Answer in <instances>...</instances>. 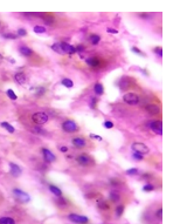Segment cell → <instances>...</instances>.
I'll use <instances>...</instances> for the list:
<instances>
[{"label":"cell","instance_id":"3","mask_svg":"<svg viewBox=\"0 0 173 224\" xmlns=\"http://www.w3.org/2000/svg\"><path fill=\"white\" fill-rule=\"evenodd\" d=\"M13 194H14L15 198H18L20 202H22V203L29 202V195L27 192H25V191H22L20 189H14L13 190Z\"/></svg>","mask_w":173,"mask_h":224},{"label":"cell","instance_id":"2","mask_svg":"<svg viewBox=\"0 0 173 224\" xmlns=\"http://www.w3.org/2000/svg\"><path fill=\"white\" fill-rule=\"evenodd\" d=\"M123 100H124L125 103H128L130 106H134V105H137L139 102V97L134 93H126L124 96H123Z\"/></svg>","mask_w":173,"mask_h":224},{"label":"cell","instance_id":"1","mask_svg":"<svg viewBox=\"0 0 173 224\" xmlns=\"http://www.w3.org/2000/svg\"><path fill=\"white\" fill-rule=\"evenodd\" d=\"M62 128L67 133H75L79 130V126L75 123V121H73V120H67L63 122L62 124Z\"/></svg>","mask_w":173,"mask_h":224},{"label":"cell","instance_id":"31","mask_svg":"<svg viewBox=\"0 0 173 224\" xmlns=\"http://www.w3.org/2000/svg\"><path fill=\"white\" fill-rule=\"evenodd\" d=\"M4 38H6V39H17L18 36H17L15 34H11V33H8V34H4Z\"/></svg>","mask_w":173,"mask_h":224},{"label":"cell","instance_id":"14","mask_svg":"<svg viewBox=\"0 0 173 224\" xmlns=\"http://www.w3.org/2000/svg\"><path fill=\"white\" fill-rule=\"evenodd\" d=\"M146 110L149 111L150 114L156 115V114H158L159 111H160V108H159L158 106H156V105H147V106H146Z\"/></svg>","mask_w":173,"mask_h":224},{"label":"cell","instance_id":"32","mask_svg":"<svg viewBox=\"0 0 173 224\" xmlns=\"http://www.w3.org/2000/svg\"><path fill=\"white\" fill-rule=\"evenodd\" d=\"M32 131L35 133V134H40V135H43L45 134V131H42V129H40V128H33Z\"/></svg>","mask_w":173,"mask_h":224},{"label":"cell","instance_id":"15","mask_svg":"<svg viewBox=\"0 0 173 224\" xmlns=\"http://www.w3.org/2000/svg\"><path fill=\"white\" fill-rule=\"evenodd\" d=\"M73 143H74V146L77 147V148H83L85 146V140L83 137H75L73 140Z\"/></svg>","mask_w":173,"mask_h":224},{"label":"cell","instance_id":"10","mask_svg":"<svg viewBox=\"0 0 173 224\" xmlns=\"http://www.w3.org/2000/svg\"><path fill=\"white\" fill-rule=\"evenodd\" d=\"M42 154H43V158L47 161V162H54L55 161V155L51 152V150H48V149H46V148H43L42 149Z\"/></svg>","mask_w":173,"mask_h":224},{"label":"cell","instance_id":"34","mask_svg":"<svg viewBox=\"0 0 173 224\" xmlns=\"http://www.w3.org/2000/svg\"><path fill=\"white\" fill-rule=\"evenodd\" d=\"M104 127L105 128H112L114 127V123L111 122V121H105L104 122Z\"/></svg>","mask_w":173,"mask_h":224},{"label":"cell","instance_id":"25","mask_svg":"<svg viewBox=\"0 0 173 224\" xmlns=\"http://www.w3.org/2000/svg\"><path fill=\"white\" fill-rule=\"evenodd\" d=\"M123 211H124V207H123V205H118L117 209H116V216L120 217L123 215Z\"/></svg>","mask_w":173,"mask_h":224},{"label":"cell","instance_id":"26","mask_svg":"<svg viewBox=\"0 0 173 224\" xmlns=\"http://www.w3.org/2000/svg\"><path fill=\"white\" fill-rule=\"evenodd\" d=\"M34 32L35 33H45L46 32V27H43V26H35L34 27Z\"/></svg>","mask_w":173,"mask_h":224},{"label":"cell","instance_id":"24","mask_svg":"<svg viewBox=\"0 0 173 224\" xmlns=\"http://www.w3.org/2000/svg\"><path fill=\"white\" fill-rule=\"evenodd\" d=\"M52 48H53V51H55L56 53L62 54V49H61V47H60V44H54V45H52Z\"/></svg>","mask_w":173,"mask_h":224},{"label":"cell","instance_id":"16","mask_svg":"<svg viewBox=\"0 0 173 224\" xmlns=\"http://www.w3.org/2000/svg\"><path fill=\"white\" fill-rule=\"evenodd\" d=\"M94 91L97 95H102L104 93V88H103V85L100 83V82H96L95 83V87H94Z\"/></svg>","mask_w":173,"mask_h":224},{"label":"cell","instance_id":"43","mask_svg":"<svg viewBox=\"0 0 173 224\" xmlns=\"http://www.w3.org/2000/svg\"><path fill=\"white\" fill-rule=\"evenodd\" d=\"M60 150L62 152V153H67V152H68V148H67V147H61Z\"/></svg>","mask_w":173,"mask_h":224},{"label":"cell","instance_id":"28","mask_svg":"<svg viewBox=\"0 0 173 224\" xmlns=\"http://www.w3.org/2000/svg\"><path fill=\"white\" fill-rule=\"evenodd\" d=\"M143 190L144 191H152V190H154V186L152 184H146L143 186Z\"/></svg>","mask_w":173,"mask_h":224},{"label":"cell","instance_id":"37","mask_svg":"<svg viewBox=\"0 0 173 224\" xmlns=\"http://www.w3.org/2000/svg\"><path fill=\"white\" fill-rule=\"evenodd\" d=\"M132 52H134V53H137V54H139V55H144V53L143 52H140L138 48H136V47H132Z\"/></svg>","mask_w":173,"mask_h":224},{"label":"cell","instance_id":"17","mask_svg":"<svg viewBox=\"0 0 173 224\" xmlns=\"http://www.w3.org/2000/svg\"><path fill=\"white\" fill-rule=\"evenodd\" d=\"M86 64L91 67H97L100 66V60L97 58H90V59H86Z\"/></svg>","mask_w":173,"mask_h":224},{"label":"cell","instance_id":"40","mask_svg":"<svg viewBox=\"0 0 173 224\" xmlns=\"http://www.w3.org/2000/svg\"><path fill=\"white\" fill-rule=\"evenodd\" d=\"M75 49H76L77 52H80V53H81L82 51H84V46H83V45H79V46H77Z\"/></svg>","mask_w":173,"mask_h":224},{"label":"cell","instance_id":"13","mask_svg":"<svg viewBox=\"0 0 173 224\" xmlns=\"http://www.w3.org/2000/svg\"><path fill=\"white\" fill-rule=\"evenodd\" d=\"M14 79L20 85H25V83H26V75H25V73H17L15 75H14Z\"/></svg>","mask_w":173,"mask_h":224},{"label":"cell","instance_id":"27","mask_svg":"<svg viewBox=\"0 0 173 224\" xmlns=\"http://www.w3.org/2000/svg\"><path fill=\"white\" fill-rule=\"evenodd\" d=\"M110 198H111V201H114V202H117L119 200V195L117 192H111L110 194Z\"/></svg>","mask_w":173,"mask_h":224},{"label":"cell","instance_id":"8","mask_svg":"<svg viewBox=\"0 0 173 224\" xmlns=\"http://www.w3.org/2000/svg\"><path fill=\"white\" fill-rule=\"evenodd\" d=\"M60 47H61V49H62V53H67V54H74L76 52V49H75V47L74 46H71V45H69V44H67V42H61L60 44Z\"/></svg>","mask_w":173,"mask_h":224},{"label":"cell","instance_id":"39","mask_svg":"<svg viewBox=\"0 0 173 224\" xmlns=\"http://www.w3.org/2000/svg\"><path fill=\"white\" fill-rule=\"evenodd\" d=\"M96 102H97V100H96L95 97H94V99H91V102H90V107H91V108H95V107H96Z\"/></svg>","mask_w":173,"mask_h":224},{"label":"cell","instance_id":"41","mask_svg":"<svg viewBox=\"0 0 173 224\" xmlns=\"http://www.w3.org/2000/svg\"><path fill=\"white\" fill-rule=\"evenodd\" d=\"M157 217H158V218H162V217H163V210H162V209H159V210L157 211Z\"/></svg>","mask_w":173,"mask_h":224},{"label":"cell","instance_id":"45","mask_svg":"<svg viewBox=\"0 0 173 224\" xmlns=\"http://www.w3.org/2000/svg\"><path fill=\"white\" fill-rule=\"evenodd\" d=\"M1 62H3V55L0 54V64H1Z\"/></svg>","mask_w":173,"mask_h":224},{"label":"cell","instance_id":"23","mask_svg":"<svg viewBox=\"0 0 173 224\" xmlns=\"http://www.w3.org/2000/svg\"><path fill=\"white\" fill-rule=\"evenodd\" d=\"M6 94H7V96L11 99V100H17L18 99V96H17V94L12 91V89H7V92H6Z\"/></svg>","mask_w":173,"mask_h":224},{"label":"cell","instance_id":"44","mask_svg":"<svg viewBox=\"0 0 173 224\" xmlns=\"http://www.w3.org/2000/svg\"><path fill=\"white\" fill-rule=\"evenodd\" d=\"M100 207H101V208H103V209H108V208H109V207H106V204H105V203H103V204H102V205H100Z\"/></svg>","mask_w":173,"mask_h":224},{"label":"cell","instance_id":"20","mask_svg":"<svg viewBox=\"0 0 173 224\" xmlns=\"http://www.w3.org/2000/svg\"><path fill=\"white\" fill-rule=\"evenodd\" d=\"M0 124H1V127H4L7 131H9V133H14V127H12L9 123H7V122H1Z\"/></svg>","mask_w":173,"mask_h":224},{"label":"cell","instance_id":"5","mask_svg":"<svg viewBox=\"0 0 173 224\" xmlns=\"http://www.w3.org/2000/svg\"><path fill=\"white\" fill-rule=\"evenodd\" d=\"M132 149L134 153H138V154H146L149 153V148H147L144 143H140V142H134L132 144Z\"/></svg>","mask_w":173,"mask_h":224},{"label":"cell","instance_id":"38","mask_svg":"<svg viewBox=\"0 0 173 224\" xmlns=\"http://www.w3.org/2000/svg\"><path fill=\"white\" fill-rule=\"evenodd\" d=\"M90 137H91V139H96V140H98V141H102V137H101V136L95 135V134H90Z\"/></svg>","mask_w":173,"mask_h":224},{"label":"cell","instance_id":"19","mask_svg":"<svg viewBox=\"0 0 173 224\" xmlns=\"http://www.w3.org/2000/svg\"><path fill=\"white\" fill-rule=\"evenodd\" d=\"M0 224H15V222L9 217H1L0 218Z\"/></svg>","mask_w":173,"mask_h":224},{"label":"cell","instance_id":"6","mask_svg":"<svg viewBox=\"0 0 173 224\" xmlns=\"http://www.w3.org/2000/svg\"><path fill=\"white\" fill-rule=\"evenodd\" d=\"M32 120L38 124H43L48 121V115L46 113H36L32 116Z\"/></svg>","mask_w":173,"mask_h":224},{"label":"cell","instance_id":"33","mask_svg":"<svg viewBox=\"0 0 173 224\" xmlns=\"http://www.w3.org/2000/svg\"><path fill=\"white\" fill-rule=\"evenodd\" d=\"M18 35H20V36H25V35H27V32L25 31L23 28H19V30H18Z\"/></svg>","mask_w":173,"mask_h":224},{"label":"cell","instance_id":"9","mask_svg":"<svg viewBox=\"0 0 173 224\" xmlns=\"http://www.w3.org/2000/svg\"><path fill=\"white\" fill-rule=\"evenodd\" d=\"M150 128H151L154 133H157V134H159V135L163 134V124H162V122H160V121H152V122L150 123Z\"/></svg>","mask_w":173,"mask_h":224},{"label":"cell","instance_id":"7","mask_svg":"<svg viewBox=\"0 0 173 224\" xmlns=\"http://www.w3.org/2000/svg\"><path fill=\"white\" fill-rule=\"evenodd\" d=\"M76 160H77V162H79L81 166H83V167H88V166H90V164L92 163L91 157L88 156V155H85V154H82V155L77 156Z\"/></svg>","mask_w":173,"mask_h":224},{"label":"cell","instance_id":"12","mask_svg":"<svg viewBox=\"0 0 173 224\" xmlns=\"http://www.w3.org/2000/svg\"><path fill=\"white\" fill-rule=\"evenodd\" d=\"M19 52H20L22 55H25V56H31V55L33 54V51H32L29 47H27V46H20Z\"/></svg>","mask_w":173,"mask_h":224},{"label":"cell","instance_id":"29","mask_svg":"<svg viewBox=\"0 0 173 224\" xmlns=\"http://www.w3.org/2000/svg\"><path fill=\"white\" fill-rule=\"evenodd\" d=\"M126 174H128V175H137L138 170H137V168H131V169L126 170Z\"/></svg>","mask_w":173,"mask_h":224},{"label":"cell","instance_id":"35","mask_svg":"<svg viewBox=\"0 0 173 224\" xmlns=\"http://www.w3.org/2000/svg\"><path fill=\"white\" fill-rule=\"evenodd\" d=\"M133 157H134L136 160H138V161H142V160H143L142 154H138V153H133Z\"/></svg>","mask_w":173,"mask_h":224},{"label":"cell","instance_id":"18","mask_svg":"<svg viewBox=\"0 0 173 224\" xmlns=\"http://www.w3.org/2000/svg\"><path fill=\"white\" fill-rule=\"evenodd\" d=\"M49 190H51L55 196H57V197H61V195H62V191H61L57 186H55V185H51L49 186Z\"/></svg>","mask_w":173,"mask_h":224},{"label":"cell","instance_id":"4","mask_svg":"<svg viewBox=\"0 0 173 224\" xmlns=\"http://www.w3.org/2000/svg\"><path fill=\"white\" fill-rule=\"evenodd\" d=\"M68 218H69L71 222H74V223H79V224H86V223L89 222L88 217H85V216H83V215H76V214H70V215L68 216Z\"/></svg>","mask_w":173,"mask_h":224},{"label":"cell","instance_id":"36","mask_svg":"<svg viewBox=\"0 0 173 224\" xmlns=\"http://www.w3.org/2000/svg\"><path fill=\"white\" fill-rule=\"evenodd\" d=\"M154 53H157L159 56H162V55H163V51H162V48H160V47L156 48V49H154Z\"/></svg>","mask_w":173,"mask_h":224},{"label":"cell","instance_id":"42","mask_svg":"<svg viewBox=\"0 0 173 224\" xmlns=\"http://www.w3.org/2000/svg\"><path fill=\"white\" fill-rule=\"evenodd\" d=\"M106 31H108V33H112V34H117L118 33L117 30H112V28H108Z\"/></svg>","mask_w":173,"mask_h":224},{"label":"cell","instance_id":"30","mask_svg":"<svg viewBox=\"0 0 173 224\" xmlns=\"http://www.w3.org/2000/svg\"><path fill=\"white\" fill-rule=\"evenodd\" d=\"M35 92H36V93H35L36 95H42V94H45L46 89L43 88V87H39V88H36V89H35Z\"/></svg>","mask_w":173,"mask_h":224},{"label":"cell","instance_id":"21","mask_svg":"<svg viewBox=\"0 0 173 224\" xmlns=\"http://www.w3.org/2000/svg\"><path fill=\"white\" fill-rule=\"evenodd\" d=\"M61 83H62L65 87H67V88H71V87L74 86V82L71 80H69V79H62Z\"/></svg>","mask_w":173,"mask_h":224},{"label":"cell","instance_id":"22","mask_svg":"<svg viewBox=\"0 0 173 224\" xmlns=\"http://www.w3.org/2000/svg\"><path fill=\"white\" fill-rule=\"evenodd\" d=\"M100 35H97V34H92V35H90V41H91V44L92 45H97L98 42H100Z\"/></svg>","mask_w":173,"mask_h":224},{"label":"cell","instance_id":"11","mask_svg":"<svg viewBox=\"0 0 173 224\" xmlns=\"http://www.w3.org/2000/svg\"><path fill=\"white\" fill-rule=\"evenodd\" d=\"M9 167H11V174H12V176H14V177H19L21 175V169L18 164L13 163V162H11L9 163Z\"/></svg>","mask_w":173,"mask_h":224}]
</instances>
